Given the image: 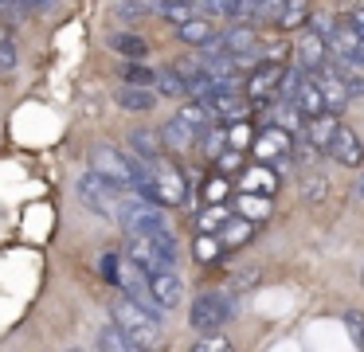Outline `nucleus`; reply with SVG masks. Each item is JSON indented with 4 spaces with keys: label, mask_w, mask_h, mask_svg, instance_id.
<instances>
[{
    "label": "nucleus",
    "mask_w": 364,
    "mask_h": 352,
    "mask_svg": "<svg viewBox=\"0 0 364 352\" xmlns=\"http://www.w3.org/2000/svg\"><path fill=\"white\" fill-rule=\"evenodd\" d=\"M110 317L114 325L122 329V333L134 341V348H153V344L161 341V321H157V309H149V305H141L137 297H122V302L110 305Z\"/></svg>",
    "instance_id": "f257e3e1"
},
{
    "label": "nucleus",
    "mask_w": 364,
    "mask_h": 352,
    "mask_svg": "<svg viewBox=\"0 0 364 352\" xmlns=\"http://www.w3.org/2000/svg\"><path fill=\"white\" fill-rule=\"evenodd\" d=\"M114 215H118V223L126 227L129 235H157V231H165V227H168L165 203L145 200V196H122Z\"/></svg>",
    "instance_id": "f03ea898"
},
{
    "label": "nucleus",
    "mask_w": 364,
    "mask_h": 352,
    "mask_svg": "<svg viewBox=\"0 0 364 352\" xmlns=\"http://www.w3.org/2000/svg\"><path fill=\"white\" fill-rule=\"evenodd\" d=\"M79 200H82V208H90L95 215L114 219V211H118L122 192H118V184H110L106 176H98V172L90 169L87 176L79 180Z\"/></svg>",
    "instance_id": "7ed1b4c3"
},
{
    "label": "nucleus",
    "mask_w": 364,
    "mask_h": 352,
    "mask_svg": "<svg viewBox=\"0 0 364 352\" xmlns=\"http://www.w3.org/2000/svg\"><path fill=\"white\" fill-rule=\"evenodd\" d=\"M200 102L208 106V114L220 117V122H239V117L251 114V98L239 94V86H208L200 94Z\"/></svg>",
    "instance_id": "20e7f679"
},
{
    "label": "nucleus",
    "mask_w": 364,
    "mask_h": 352,
    "mask_svg": "<svg viewBox=\"0 0 364 352\" xmlns=\"http://www.w3.org/2000/svg\"><path fill=\"white\" fill-rule=\"evenodd\" d=\"M325 43H329L333 59H364V36L353 23V16H333L325 28Z\"/></svg>",
    "instance_id": "39448f33"
},
{
    "label": "nucleus",
    "mask_w": 364,
    "mask_h": 352,
    "mask_svg": "<svg viewBox=\"0 0 364 352\" xmlns=\"http://www.w3.org/2000/svg\"><path fill=\"white\" fill-rule=\"evenodd\" d=\"M188 321L196 333H215L231 321V297L228 294H200L188 309Z\"/></svg>",
    "instance_id": "423d86ee"
},
{
    "label": "nucleus",
    "mask_w": 364,
    "mask_h": 352,
    "mask_svg": "<svg viewBox=\"0 0 364 352\" xmlns=\"http://www.w3.org/2000/svg\"><path fill=\"white\" fill-rule=\"evenodd\" d=\"M149 180H153V200L157 203H165V208H176V203H184V176H181V169L176 164H168V161H149Z\"/></svg>",
    "instance_id": "0eeeda50"
},
{
    "label": "nucleus",
    "mask_w": 364,
    "mask_h": 352,
    "mask_svg": "<svg viewBox=\"0 0 364 352\" xmlns=\"http://www.w3.org/2000/svg\"><path fill=\"white\" fill-rule=\"evenodd\" d=\"M286 82V67L278 59L270 63H259V67L251 70V78H247V98H251V106H262V102H270V94H278Z\"/></svg>",
    "instance_id": "6e6552de"
},
{
    "label": "nucleus",
    "mask_w": 364,
    "mask_h": 352,
    "mask_svg": "<svg viewBox=\"0 0 364 352\" xmlns=\"http://www.w3.org/2000/svg\"><path fill=\"white\" fill-rule=\"evenodd\" d=\"M251 149H255V156H259V161L278 164V161H290V156H294V137H290V129H286V125H267L262 133H255Z\"/></svg>",
    "instance_id": "1a4fd4ad"
},
{
    "label": "nucleus",
    "mask_w": 364,
    "mask_h": 352,
    "mask_svg": "<svg viewBox=\"0 0 364 352\" xmlns=\"http://www.w3.org/2000/svg\"><path fill=\"white\" fill-rule=\"evenodd\" d=\"M184 302V282L173 270H153L149 274V305L157 313H168Z\"/></svg>",
    "instance_id": "9d476101"
},
{
    "label": "nucleus",
    "mask_w": 364,
    "mask_h": 352,
    "mask_svg": "<svg viewBox=\"0 0 364 352\" xmlns=\"http://www.w3.org/2000/svg\"><path fill=\"white\" fill-rule=\"evenodd\" d=\"M282 90L290 94L294 110H298V117H317V114H329L325 110V98H321V86H317V78H294V82H282Z\"/></svg>",
    "instance_id": "9b49d317"
},
{
    "label": "nucleus",
    "mask_w": 364,
    "mask_h": 352,
    "mask_svg": "<svg viewBox=\"0 0 364 352\" xmlns=\"http://www.w3.org/2000/svg\"><path fill=\"white\" fill-rule=\"evenodd\" d=\"M325 153H333V161H341L345 169H360L364 164V145L360 137H356V129H348V125L337 122V129H333V141Z\"/></svg>",
    "instance_id": "f8f14e48"
},
{
    "label": "nucleus",
    "mask_w": 364,
    "mask_h": 352,
    "mask_svg": "<svg viewBox=\"0 0 364 352\" xmlns=\"http://www.w3.org/2000/svg\"><path fill=\"white\" fill-rule=\"evenodd\" d=\"M129 258H134L145 274L173 270V266H168V258L161 255V247H157V239H153V235H129Z\"/></svg>",
    "instance_id": "ddd939ff"
},
{
    "label": "nucleus",
    "mask_w": 364,
    "mask_h": 352,
    "mask_svg": "<svg viewBox=\"0 0 364 352\" xmlns=\"http://www.w3.org/2000/svg\"><path fill=\"white\" fill-rule=\"evenodd\" d=\"M317 86H321V98H325V110L329 114H345V106H348V86L341 82V75H337V67H329L325 63L321 70H317Z\"/></svg>",
    "instance_id": "4468645a"
},
{
    "label": "nucleus",
    "mask_w": 364,
    "mask_h": 352,
    "mask_svg": "<svg viewBox=\"0 0 364 352\" xmlns=\"http://www.w3.org/2000/svg\"><path fill=\"white\" fill-rule=\"evenodd\" d=\"M298 63L301 70H321L329 63V43H325L321 31H301L298 39Z\"/></svg>",
    "instance_id": "2eb2a0df"
},
{
    "label": "nucleus",
    "mask_w": 364,
    "mask_h": 352,
    "mask_svg": "<svg viewBox=\"0 0 364 352\" xmlns=\"http://www.w3.org/2000/svg\"><path fill=\"white\" fill-rule=\"evenodd\" d=\"M239 192L274 196V192H278V172H274V164H267V161L251 164V169H247L243 176H239Z\"/></svg>",
    "instance_id": "dca6fc26"
},
{
    "label": "nucleus",
    "mask_w": 364,
    "mask_h": 352,
    "mask_svg": "<svg viewBox=\"0 0 364 352\" xmlns=\"http://www.w3.org/2000/svg\"><path fill=\"white\" fill-rule=\"evenodd\" d=\"M333 129H337V114H317V117H301V137L309 141V145L317 149V153H325L333 141Z\"/></svg>",
    "instance_id": "f3484780"
},
{
    "label": "nucleus",
    "mask_w": 364,
    "mask_h": 352,
    "mask_svg": "<svg viewBox=\"0 0 364 352\" xmlns=\"http://www.w3.org/2000/svg\"><path fill=\"white\" fill-rule=\"evenodd\" d=\"M220 242H223V250H231V247H243V242H251L255 239V223L247 215H228L220 223Z\"/></svg>",
    "instance_id": "a211bd4d"
},
{
    "label": "nucleus",
    "mask_w": 364,
    "mask_h": 352,
    "mask_svg": "<svg viewBox=\"0 0 364 352\" xmlns=\"http://www.w3.org/2000/svg\"><path fill=\"white\" fill-rule=\"evenodd\" d=\"M200 141V133L192 129V125H184L181 117H168L165 125H161V145L173 149V153H181V149H192Z\"/></svg>",
    "instance_id": "6ab92c4d"
},
{
    "label": "nucleus",
    "mask_w": 364,
    "mask_h": 352,
    "mask_svg": "<svg viewBox=\"0 0 364 352\" xmlns=\"http://www.w3.org/2000/svg\"><path fill=\"white\" fill-rule=\"evenodd\" d=\"M118 106L129 110V114H149L153 106H157V94L149 90V86H122L118 90Z\"/></svg>",
    "instance_id": "aec40b11"
},
{
    "label": "nucleus",
    "mask_w": 364,
    "mask_h": 352,
    "mask_svg": "<svg viewBox=\"0 0 364 352\" xmlns=\"http://www.w3.org/2000/svg\"><path fill=\"white\" fill-rule=\"evenodd\" d=\"M161 149H165L161 145V133H153V129H134L129 133V153H134L137 161H145V164L157 161Z\"/></svg>",
    "instance_id": "412c9836"
},
{
    "label": "nucleus",
    "mask_w": 364,
    "mask_h": 352,
    "mask_svg": "<svg viewBox=\"0 0 364 352\" xmlns=\"http://www.w3.org/2000/svg\"><path fill=\"white\" fill-rule=\"evenodd\" d=\"M176 36H181L184 43H192V47H204L208 39H212V23H208L204 16H188L184 23H176Z\"/></svg>",
    "instance_id": "4be33fe9"
},
{
    "label": "nucleus",
    "mask_w": 364,
    "mask_h": 352,
    "mask_svg": "<svg viewBox=\"0 0 364 352\" xmlns=\"http://www.w3.org/2000/svg\"><path fill=\"white\" fill-rule=\"evenodd\" d=\"M110 47L122 55V59H137V63L149 55V43H145L141 36H129V31H118V36H110Z\"/></svg>",
    "instance_id": "5701e85b"
},
{
    "label": "nucleus",
    "mask_w": 364,
    "mask_h": 352,
    "mask_svg": "<svg viewBox=\"0 0 364 352\" xmlns=\"http://www.w3.org/2000/svg\"><path fill=\"white\" fill-rule=\"evenodd\" d=\"M239 215H247L251 223H262L270 215V196L259 192H239Z\"/></svg>",
    "instance_id": "b1692460"
},
{
    "label": "nucleus",
    "mask_w": 364,
    "mask_h": 352,
    "mask_svg": "<svg viewBox=\"0 0 364 352\" xmlns=\"http://www.w3.org/2000/svg\"><path fill=\"white\" fill-rule=\"evenodd\" d=\"M306 16H309V0H286L274 23H278L282 31H298L301 23H306Z\"/></svg>",
    "instance_id": "393cba45"
},
{
    "label": "nucleus",
    "mask_w": 364,
    "mask_h": 352,
    "mask_svg": "<svg viewBox=\"0 0 364 352\" xmlns=\"http://www.w3.org/2000/svg\"><path fill=\"white\" fill-rule=\"evenodd\" d=\"M153 86H157L161 94H168V98H181V94H188V86H184L181 75H176V67H161L157 75H153Z\"/></svg>",
    "instance_id": "a878e982"
},
{
    "label": "nucleus",
    "mask_w": 364,
    "mask_h": 352,
    "mask_svg": "<svg viewBox=\"0 0 364 352\" xmlns=\"http://www.w3.org/2000/svg\"><path fill=\"white\" fill-rule=\"evenodd\" d=\"M98 348H106V352H129V348H134V341H129L118 325H106V329H98Z\"/></svg>",
    "instance_id": "bb28decb"
},
{
    "label": "nucleus",
    "mask_w": 364,
    "mask_h": 352,
    "mask_svg": "<svg viewBox=\"0 0 364 352\" xmlns=\"http://www.w3.org/2000/svg\"><path fill=\"white\" fill-rule=\"evenodd\" d=\"M192 250H196L200 262H215V258L223 255V242H220V235H215V231H200V239H196V247H192Z\"/></svg>",
    "instance_id": "cd10ccee"
},
{
    "label": "nucleus",
    "mask_w": 364,
    "mask_h": 352,
    "mask_svg": "<svg viewBox=\"0 0 364 352\" xmlns=\"http://www.w3.org/2000/svg\"><path fill=\"white\" fill-rule=\"evenodd\" d=\"M200 141H204V153L208 156H220L223 145H228V129H223V125H208V129L200 133Z\"/></svg>",
    "instance_id": "c85d7f7f"
},
{
    "label": "nucleus",
    "mask_w": 364,
    "mask_h": 352,
    "mask_svg": "<svg viewBox=\"0 0 364 352\" xmlns=\"http://www.w3.org/2000/svg\"><path fill=\"white\" fill-rule=\"evenodd\" d=\"M231 192V180L228 176H208L204 180V203H223Z\"/></svg>",
    "instance_id": "c756f323"
},
{
    "label": "nucleus",
    "mask_w": 364,
    "mask_h": 352,
    "mask_svg": "<svg viewBox=\"0 0 364 352\" xmlns=\"http://www.w3.org/2000/svg\"><path fill=\"white\" fill-rule=\"evenodd\" d=\"M223 219H228L223 203H208V208L196 215V227H200V231H220V223H223Z\"/></svg>",
    "instance_id": "7c9ffc66"
},
{
    "label": "nucleus",
    "mask_w": 364,
    "mask_h": 352,
    "mask_svg": "<svg viewBox=\"0 0 364 352\" xmlns=\"http://www.w3.org/2000/svg\"><path fill=\"white\" fill-rule=\"evenodd\" d=\"M325 192H329V180H325L321 172H309L306 184H301V196H306L309 203H321V200H325Z\"/></svg>",
    "instance_id": "2f4dec72"
},
{
    "label": "nucleus",
    "mask_w": 364,
    "mask_h": 352,
    "mask_svg": "<svg viewBox=\"0 0 364 352\" xmlns=\"http://www.w3.org/2000/svg\"><path fill=\"white\" fill-rule=\"evenodd\" d=\"M161 16H165L168 23H184L188 16H196L192 12V4H184V0H161V8H157Z\"/></svg>",
    "instance_id": "473e14b6"
},
{
    "label": "nucleus",
    "mask_w": 364,
    "mask_h": 352,
    "mask_svg": "<svg viewBox=\"0 0 364 352\" xmlns=\"http://www.w3.org/2000/svg\"><path fill=\"white\" fill-rule=\"evenodd\" d=\"M251 141H255L251 125H247V117H239V125H231V129H228V145L243 153V149H251Z\"/></svg>",
    "instance_id": "72a5a7b5"
},
{
    "label": "nucleus",
    "mask_w": 364,
    "mask_h": 352,
    "mask_svg": "<svg viewBox=\"0 0 364 352\" xmlns=\"http://www.w3.org/2000/svg\"><path fill=\"white\" fill-rule=\"evenodd\" d=\"M161 8V0H122V16L137 20V16H153Z\"/></svg>",
    "instance_id": "f704fd0d"
},
{
    "label": "nucleus",
    "mask_w": 364,
    "mask_h": 352,
    "mask_svg": "<svg viewBox=\"0 0 364 352\" xmlns=\"http://www.w3.org/2000/svg\"><path fill=\"white\" fill-rule=\"evenodd\" d=\"M200 4L212 16H223V20H235V12H239V0H200Z\"/></svg>",
    "instance_id": "c9c22d12"
},
{
    "label": "nucleus",
    "mask_w": 364,
    "mask_h": 352,
    "mask_svg": "<svg viewBox=\"0 0 364 352\" xmlns=\"http://www.w3.org/2000/svg\"><path fill=\"white\" fill-rule=\"evenodd\" d=\"M122 78H126L129 86H153V70L149 67H137V59H134V67L122 70Z\"/></svg>",
    "instance_id": "e433bc0d"
},
{
    "label": "nucleus",
    "mask_w": 364,
    "mask_h": 352,
    "mask_svg": "<svg viewBox=\"0 0 364 352\" xmlns=\"http://www.w3.org/2000/svg\"><path fill=\"white\" fill-rule=\"evenodd\" d=\"M286 0H255V20H278Z\"/></svg>",
    "instance_id": "4c0bfd02"
},
{
    "label": "nucleus",
    "mask_w": 364,
    "mask_h": 352,
    "mask_svg": "<svg viewBox=\"0 0 364 352\" xmlns=\"http://www.w3.org/2000/svg\"><path fill=\"white\" fill-rule=\"evenodd\" d=\"M259 266H247L243 274H235V278H231V289H239V294H243V289H251V286H259Z\"/></svg>",
    "instance_id": "58836bf2"
},
{
    "label": "nucleus",
    "mask_w": 364,
    "mask_h": 352,
    "mask_svg": "<svg viewBox=\"0 0 364 352\" xmlns=\"http://www.w3.org/2000/svg\"><path fill=\"white\" fill-rule=\"evenodd\" d=\"M345 325H348V333H353V344L364 348V313H345Z\"/></svg>",
    "instance_id": "ea45409f"
},
{
    "label": "nucleus",
    "mask_w": 364,
    "mask_h": 352,
    "mask_svg": "<svg viewBox=\"0 0 364 352\" xmlns=\"http://www.w3.org/2000/svg\"><path fill=\"white\" fill-rule=\"evenodd\" d=\"M12 67H16V43L0 36V75H4V70H12Z\"/></svg>",
    "instance_id": "a19ab883"
},
{
    "label": "nucleus",
    "mask_w": 364,
    "mask_h": 352,
    "mask_svg": "<svg viewBox=\"0 0 364 352\" xmlns=\"http://www.w3.org/2000/svg\"><path fill=\"white\" fill-rule=\"evenodd\" d=\"M231 341L228 336H200L196 341V352H228Z\"/></svg>",
    "instance_id": "79ce46f5"
},
{
    "label": "nucleus",
    "mask_w": 364,
    "mask_h": 352,
    "mask_svg": "<svg viewBox=\"0 0 364 352\" xmlns=\"http://www.w3.org/2000/svg\"><path fill=\"white\" fill-rule=\"evenodd\" d=\"M215 164H220V172H235V169H239V149L228 145V153L215 156Z\"/></svg>",
    "instance_id": "37998d69"
},
{
    "label": "nucleus",
    "mask_w": 364,
    "mask_h": 352,
    "mask_svg": "<svg viewBox=\"0 0 364 352\" xmlns=\"http://www.w3.org/2000/svg\"><path fill=\"white\" fill-rule=\"evenodd\" d=\"M118 262H122L118 255H102V278L106 282H118Z\"/></svg>",
    "instance_id": "c03bdc74"
},
{
    "label": "nucleus",
    "mask_w": 364,
    "mask_h": 352,
    "mask_svg": "<svg viewBox=\"0 0 364 352\" xmlns=\"http://www.w3.org/2000/svg\"><path fill=\"white\" fill-rule=\"evenodd\" d=\"M353 23L360 28V36H364V8H356V12H353Z\"/></svg>",
    "instance_id": "a18cd8bd"
},
{
    "label": "nucleus",
    "mask_w": 364,
    "mask_h": 352,
    "mask_svg": "<svg viewBox=\"0 0 364 352\" xmlns=\"http://www.w3.org/2000/svg\"><path fill=\"white\" fill-rule=\"evenodd\" d=\"M12 4H16V0H0V16L9 12V8H12Z\"/></svg>",
    "instance_id": "49530a36"
},
{
    "label": "nucleus",
    "mask_w": 364,
    "mask_h": 352,
    "mask_svg": "<svg viewBox=\"0 0 364 352\" xmlns=\"http://www.w3.org/2000/svg\"><path fill=\"white\" fill-rule=\"evenodd\" d=\"M356 196H364V176H360V180H356Z\"/></svg>",
    "instance_id": "de8ad7c7"
},
{
    "label": "nucleus",
    "mask_w": 364,
    "mask_h": 352,
    "mask_svg": "<svg viewBox=\"0 0 364 352\" xmlns=\"http://www.w3.org/2000/svg\"><path fill=\"white\" fill-rule=\"evenodd\" d=\"M184 4H192V8H196V4H200V0H184Z\"/></svg>",
    "instance_id": "09e8293b"
},
{
    "label": "nucleus",
    "mask_w": 364,
    "mask_h": 352,
    "mask_svg": "<svg viewBox=\"0 0 364 352\" xmlns=\"http://www.w3.org/2000/svg\"><path fill=\"white\" fill-rule=\"evenodd\" d=\"M360 286H364V270H360Z\"/></svg>",
    "instance_id": "8fccbe9b"
}]
</instances>
